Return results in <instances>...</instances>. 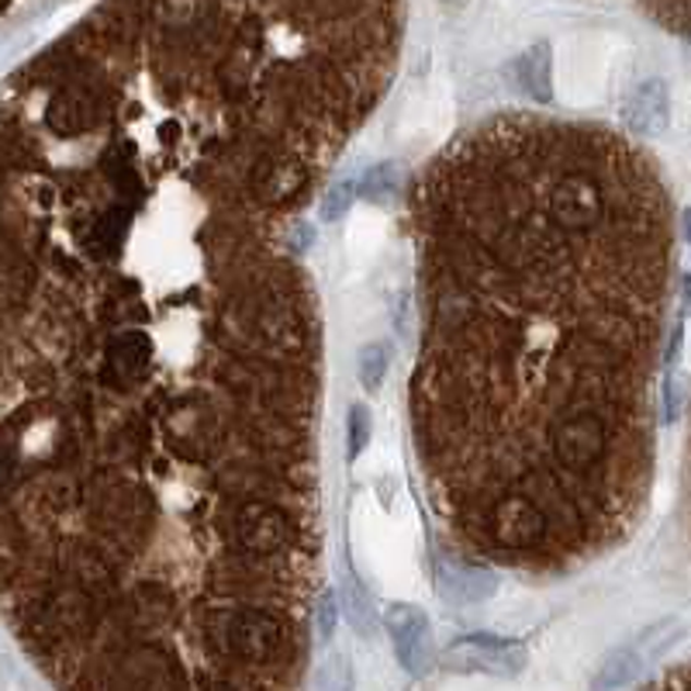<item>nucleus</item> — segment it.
<instances>
[{
  "label": "nucleus",
  "instance_id": "nucleus-1",
  "mask_svg": "<svg viewBox=\"0 0 691 691\" xmlns=\"http://www.w3.org/2000/svg\"><path fill=\"white\" fill-rule=\"evenodd\" d=\"M422 346L412 433L436 516L481 560L571 571L654 481L675 208L626 135L508 111L412 191Z\"/></svg>",
  "mask_w": 691,
  "mask_h": 691
},
{
  "label": "nucleus",
  "instance_id": "nucleus-2",
  "mask_svg": "<svg viewBox=\"0 0 691 691\" xmlns=\"http://www.w3.org/2000/svg\"><path fill=\"white\" fill-rule=\"evenodd\" d=\"M446 667L453 670H492V675H519L530 660L525 646L516 640H498V637H463L446 646L443 654Z\"/></svg>",
  "mask_w": 691,
  "mask_h": 691
},
{
  "label": "nucleus",
  "instance_id": "nucleus-3",
  "mask_svg": "<svg viewBox=\"0 0 691 691\" xmlns=\"http://www.w3.org/2000/svg\"><path fill=\"white\" fill-rule=\"evenodd\" d=\"M384 619H388L401 667L409 670V675H425V670L433 667V626L425 619V613L415 605L398 602L388 608Z\"/></svg>",
  "mask_w": 691,
  "mask_h": 691
},
{
  "label": "nucleus",
  "instance_id": "nucleus-4",
  "mask_svg": "<svg viewBox=\"0 0 691 691\" xmlns=\"http://www.w3.org/2000/svg\"><path fill=\"white\" fill-rule=\"evenodd\" d=\"M622 121H626V129L640 138H657L667 129L670 100H667V87L660 84V80H646V84H640L633 94L626 97Z\"/></svg>",
  "mask_w": 691,
  "mask_h": 691
},
{
  "label": "nucleus",
  "instance_id": "nucleus-5",
  "mask_svg": "<svg viewBox=\"0 0 691 691\" xmlns=\"http://www.w3.org/2000/svg\"><path fill=\"white\" fill-rule=\"evenodd\" d=\"M516 80L519 87L530 94L533 100H550L554 97V59H550V46L536 43L533 49H525L522 59L516 63Z\"/></svg>",
  "mask_w": 691,
  "mask_h": 691
},
{
  "label": "nucleus",
  "instance_id": "nucleus-6",
  "mask_svg": "<svg viewBox=\"0 0 691 691\" xmlns=\"http://www.w3.org/2000/svg\"><path fill=\"white\" fill-rule=\"evenodd\" d=\"M342 608H346V619H350V626L356 629L360 637H374L377 633V613L371 598L360 592L356 581L350 578L342 584Z\"/></svg>",
  "mask_w": 691,
  "mask_h": 691
},
{
  "label": "nucleus",
  "instance_id": "nucleus-7",
  "mask_svg": "<svg viewBox=\"0 0 691 691\" xmlns=\"http://www.w3.org/2000/svg\"><path fill=\"white\" fill-rule=\"evenodd\" d=\"M398 180H401V167L398 162H377L374 170L363 173L360 180V194L374 201V205H388V201L398 194Z\"/></svg>",
  "mask_w": 691,
  "mask_h": 691
},
{
  "label": "nucleus",
  "instance_id": "nucleus-8",
  "mask_svg": "<svg viewBox=\"0 0 691 691\" xmlns=\"http://www.w3.org/2000/svg\"><path fill=\"white\" fill-rule=\"evenodd\" d=\"M384 374H388V346H380V342L363 346L360 350V384L374 395V391H380Z\"/></svg>",
  "mask_w": 691,
  "mask_h": 691
},
{
  "label": "nucleus",
  "instance_id": "nucleus-9",
  "mask_svg": "<svg viewBox=\"0 0 691 691\" xmlns=\"http://www.w3.org/2000/svg\"><path fill=\"white\" fill-rule=\"evenodd\" d=\"M640 667V657L637 650H616L613 657L605 660L602 675H598V688H616V684H626L629 678H633V670Z\"/></svg>",
  "mask_w": 691,
  "mask_h": 691
},
{
  "label": "nucleus",
  "instance_id": "nucleus-10",
  "mask_svg": "<svg viewBox=\"0 0 691 691\" xmlns=\"http://www.w3.org/2000/svg\"><path fill=\"white\" fill-rule=\"evenodd\" d=\"M346 443H350V450H346V457L356 460L363 450H367V443H371V412L363 409V404H353L350 409V419H346Z\"/></svg>",
  "mask_w": 691,
  "mask_h": 691
},
{
  "label": "nucleus",
  "instance_id": "nucleus-11",
  "mask_svg": "<svg viewBox=\"0 0 691 691\" xmlns=\"http://www.w3.org/2000/svg\"><path fill=\"white\" fill-rule=\"evenodd\" d=\"M353 197H356V187H353V180H339V184L329 191V197H325V208H322V215L329 218V221H336V218H342L346 211H350V205H353Z\"/></svg>",
  "mask_w": 691,
  "mask_h": 691
},
{
  "label": "nucleus",
  "instance_id": "nucleus-12",
  "mask_svg": "<svg viewBox=\"0 0 691 691\" xmlns=\"http://www.w3.org/2000/svg\"><path fill=\"white\" fill-rule=\"evenodd\" d=\"M312 622L318 626V640H332V629H336V598L329 592H322L312 602Z\"/></svg>",
  "mask_w": 691,
  "mask_h": 691
},
{
  "label": "nucleus",
  "instance_id": "nucleus-13",
  "mask_svg": "<svg viewBox=\"0 0 691 691\" xmlns=\"http://www.w3.org/2000/svg\"><path fill=\"white\" fill-rule=\"evenodd\" d=\"M650 688H691V660H688V664H678V667H670L664 678L650 681Z\"/></svg>",
  "mask_w": 691,
  "mask_h": 691
},
{
  "label": "nucleus",
  "instance_id": "nucleus-14",
  "mask_svg": "<svg viewBox=\"0 0 691 691\" xmlns=\"http://www.w3.org/2000/svg\"><path fill=\"white\" fill-rule=\"evenodd\" d=\"M667 11H670V22L681 35H691V0H667Z\"/></svg>",
  "mask_w": 691,
  "mask_h": 691
},
{
  "label": "nucleus",
  "instance_id": "nucleus-15",
  "mask_svg": "<svg viewBox=\"0 0 691 691\" xmlns=\"http://www.w3.org/2000/svg\"><path fill=\"white\" fill-rule=\"evenodd\" d=\"M681 308L691 318V274H681Z\"/></svg>",
  "mask_w": 691,
  "mask_h": 691
},
{
  "label": "nucleus",
  "instance_id": "nucleus-16",
  "mask_svg": "<svg viewBox=\"0 0 691 691\" xmlns=\"http://www.w3.org/2000/svg\"><path fill=\"white\" fill-rule=\"evenodd\" d=\"M681 235L691 242V208H684V211H681Z\"/></svg>",
  "mask_w": 691,
  "mask_h": 691
},
{
  "label": "nucleus",
  "instance_id": "nucleus-17",
  "mask_svg": "<svg viewBox=\"0 0 691 691\" xmlns=\"http://www.w3.org/2000/svg\"><path fill=\"white\" fill-rule=\"evenodd\" d=\"M450 4H460V0H450Z\"/></svg>",
  "mask_w": 691,
  "mask_h": 691
},
{
  "label": "nucleus",
  "instance_id": "nucleus-18",
  "mask_svg": "<svg viewBox=\"0 0 691 691\" xmlns=\"http://www.w3.org/2000/svg\"><path fill=\"white\" fill-rule=\"evenodd\" d=\"M0 8H4V0H0Z\"/></svg>",
  "mask_w": 691,
  "mask_h": 691
}]
</instances>
